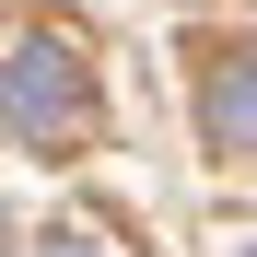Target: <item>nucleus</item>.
Returning a JSON list of instances; mask_svg holds the SVG:
<instances>
[{
  "instance_id": "f257e3e1",
  "label": "nucleus",
  "mask_w": 257,
  "mask_h": 257,
  "mask_svg": "<svg viewBox=\"0 0 257 257\" xmlns=\"http://www.w3.org/2000/svg\"><path fill=\"white\" fill-rule=\"evenodd\" d=\"M0 117H12L35 152H70L82 128H94V59H82L59 24L12 35V47H0Z\"/></svg>"
},
{
  "instance_id": "f03ea898",
  "label": "nucleus",
  "mask_w": 257,
  "mask_h": 257,
  "mask_svg": "<svg viewBox=\"0 0 257 257\" xmlns=\"http://www.w3.org/2000/svg\"><path fill=\"white\" fill-rule=\"evenodd\" d=\"M199 128H210V152L257 164V47L210 59V82H199Z\"/></svg>"
},
{
  "instance_id": "7ed1b4c3",
  "label": "nucleus",
  "mask_w": 257,
  "mask_h": 257,
  "mask_svg": "<svg viewBox=\"0 0 257 257\" xmlns=\"http://www.w3.org/2000/svg\"><path fill=\"white\" fill-rule=\"evenodd\" d=\"M35 257H105L94 234H47V245H35Z\"/></svg>"
}]
</instances>
